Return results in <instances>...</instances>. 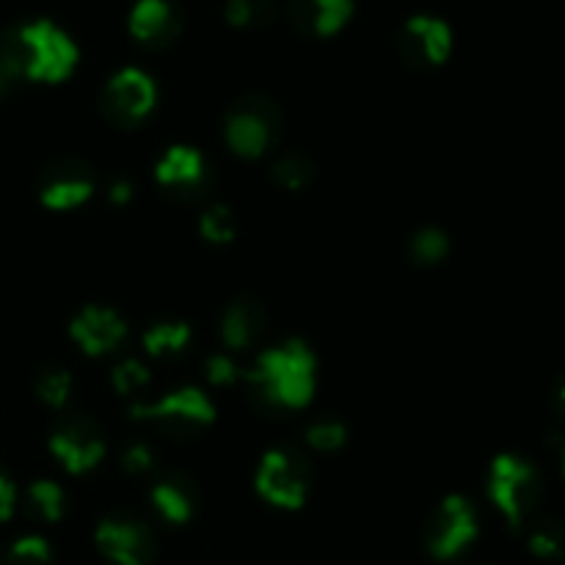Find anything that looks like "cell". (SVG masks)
I'll return each mask as SVG.
<instances>
[{
	"label": "cell",
	"mask_w": 565,
	"mask_h": 565,
	"mask_svg": "<svg viewBox=\"0 0 565 565\" xmlns=\"http://www.w3.org/2000/svg\"><path fill=\"white\" fill-rule=\"evenodd\" d=\"M149 373L141 362L136 359H127V362L116 364L114 367V386L119 395H138V392L147 390Z\"/></svg>",
	"instance_id": "obj_28"
},
{
	"label": "cell",
	"mask_w": 565,
	"mask_h": 565,
	"mask_svg": "<svg viewBox=\"0 0 565 565\" xmlns=\"http://www.w3.org/2000/svg\"><path fill=\"white\" fill-rule=\"evenodd\" d=\"M563 472H565V452H563Z\"/></svg>",
	"instance_id": "obj_36"
},
{
	"label": "cell",
	"mask_w": 565,
	"mask_h": 565,
	"mask_svg": "<svg viewBox=\"0 0 565 565\" xmlns=\"http://www.w3.org/2000/svg\"><path fill=\"white\" fill-rule=\"evenodd\" d=\"M246 384L259 406L274 408H301L307 406L315 392V356L303 342H287L263 353L246 373Z\"/></svg>",
	"instance_id": "obj_2"
},
{
	"label": "cell",
	"mask_w": 565,
	"mask_h": 565,
	"mask_svg": "<svg viewBox=\"0 0 565 565\" xmlns=\"http://www.w3.org/2000/svg\"><path fill=\"white\" fill-rule=\"evenodd\" d=\"M130 414L132 419H147L171 436H191L215 419L213 403L199 390H177L154 403H136Z\"/></svg>",
	"instance_id": "obj_4"
},
{
	"label": "cell",
	"mask_w": 565,
	"mask_h": 565,
	"mask_svg": "<svg viewBox=\"0 0 565 565\" xmlns=\"http://www.w3.org/2000/svg\"><path fill=\"white\" fill-rule=\"evenodd\" d=\"M345 439H348L345 425L337 423V419H318V423H312L307 428V445L312 447V450L334 452L345 445Z\"/></svg>",
	"instance_id": "obj_27"
},
{
	"label": "cell",
	"mask_w": 565,
	"mask_h": 565,
	"mask_svg": "<svg viewBox=\"0 0 565 565\" xmlns=\"http://www.w3.org/2000/svg\"><path fill=\"white\" fill-rule=\"evenodd\" d=\"M180 9L169 0H138L130 11V33L149 50H163L180 36Z\"/></svg>",
	"instance_id": "obj_13"
},
{
	"label": "cell",
	"mask_w": 565,
	"mask_h": 565,
	"mask_svg": "<svg viewBox=\"0 0 565 565\" xmlns=\"http://www.w3.org/2000/svg\"><path fill=\"white\" fill-rule=\"evenodd\" d=\"M199 230H202V235L207 237L210 243H230L235 241L237 235L235 215H232V210L226 207V204H213V207L204 210L202 218H199Z\"/></svg>",
	"instance_id": "obj_23"
},
{
	"label": "cell",
	"mask_w": 565,
	"mask_h": 565,
	"mask_svg": "<svg viewBox=\"0 0 565 565\" xmlns=\"http://www.w3.org/2000/svg\"><path fill=\"white\" fill-rule=\"evenodd\" d=\"M265 329V312L257 301H248V298H241V301L232 303L224 312V320H221V340H224L226 348H235V351H243V348L254 345L259 340Z\"/></svg>",
	"instance_id": "obj_18"
},
{
	"label": "cell",
	"mask_w": 565,
	"mask_h": 565,
	"mask_svg": "<svg viewBox=\"0 0 565 565\" xmlns=\"http://www.w3.org/2000/svg\"><path fill=\"white\" fill-rule=\"evenodd\" d=\"M353 0H290L287 17L301 33L331 36L348 22Z\"/></svg>",
	"instance_id": "obj_16"
},
{
	"label": "cell",
	"mask_w": 565,
	"mask_h": 565,
	"mask_svg": "<svg viewBox=\"0 0 565 565\" xmlns=\"http://www.w3.org/2000/svg\"><path fill=\"white\" fill-rule=\"evenodd\" d=\"M397 53L417 70L441 64L450 53V28L436 17H414L397 36Z\"/></svg>",
	"instance_id": "obj_12"
},
{
	"label": "cell",
	"mask_w": 565,
	"mask_h": 565,
	"mask_svg": "<svg viewBox=\"0 0 565 565\" xmlns=\"http://www.w3.org/2000/svg\"><path fill=\"white\" fill-rule=\"evenodd\" d=\"M9 565H50V546L36 535L20 539L11 546Z\"/></svg>",
	"instance_id": "obj_29"
},
{
	"label": "cell",
	"mask_w": 565,
	"mask_h": 565,
	"mask_svg": "<svg viewBox=\"0 0 565 565\" xmlns=\"http://www.w3.org/2000/svg\"><path fill=\"white\" fill-rule=\"evenodd\" d=\"M94 193V171L77 158H64L50 166L39 182V199L50 210H72Z\"/></svg>",
	"instance_id": "obj_11"
},
{
	"label": "cell",
	"mask_w": 565,
	"mask_h": 565,
	"mask_svg": "<svg viewBox=\"0 0 565 565\" xmlns=\"http://www.w3.org/2000/svg\"><path fill=\"white\" fill-rule=\"evenodd\" d=\"M154 511L171 524H185L196 511V489L185 475H169V478L154 480L149 491Z\"/></svg>",
	"instance_id": "obj_17"
},
{
	"label": "cell",
	"mask_w": 565,
	"mask_h": 565,
	"mask_svg": "<svg viewBox=\"0 0 565 565\" xmlns=\"http://www.w3.org/2000/svg\"><path fill=\"white\" fill-rule=\"evenodd\" d=\"M125 469L132 475V478H143V475H149L154 469V452L149 450V445H143V441H132L130 447L125 450Z\"/></svg>",
	"instance_id": "obj_30"
},
{
	"label": "cell",
	"mask_w": 565,
	"mask_h": 565,
	"mask_svg": "<svg viewBox=\"0 0 565 565\" xmlns=\"http://www.w3.org/2000/svg\"><path fill=\"white\" fill-rule=\"evenodd\" d=\"M188 340H191V329L185 323H158L143 334V348L149 356L169 359L182 353Z\"/></svg>",
	"instance_id": "obj_19"
},
{
	"label": "cell",
	"mask_w": 565,
	"mask_h": 565,
	"mask_svg": "<svg viewBox=\"0 0 565 565\" xmlns=\"http://www.w3.org/2000/svg\"><path fill=\"white\" fill-rule=\"evenodd\" d=\"M110 202L114 204H125V202H130V196H132V185L127 180H119V182H114V185H110Z\"/></svg>",
	"instance_id": "obj_33"
},
{
	"label": "cell",
	"mask_w": 565,
	"mask_h": 565,
	"mask_svg": "<svg viewBox=\"0 0 565 565\" xmlns=\"http://www.w3.org/2000/svg\"><path fill=\"white\" fill-rule=\"evenodd\" d=\"M309 480H312V472L301 456L290 450H270L259 463L257 489L270 505L296 511L307 500Z\"/></svg>",
	"instance_id": "obj_6"
},
{
	"label": "cell",
	"mask_w": 565,
	"mask_h": 565,
	"mask_svg": "<svg viewBox=\"0 0 565 565\" xmlns=\"http://www.w3.org/2000/svg\"><path fill=\"white\" fill-rule=\"evenodd\" d=\"M50 450L64 463L66 472L81 475L97 467L105 456V441L97 425L86 417L64 419L50 436Z\"/></svg>",
	"instance_id": "obj_10"
},
{
	"label": "cell",
	"mask_w": 565,
	"mask_h": 565,
	"mask_svg": "<svg viewBox=\"0 0 565 565\" xmlns=\"http://www.w3.org/2000/svg\"><path fill=\"white\" fill-rule=\"evenodd\" d=\"M489 494L497 502V508L505 513L508 522L519 527L530 516V511H533L541 497L539 472L527 461H522V458H497L489 475Z\"/></svg>",
	"instance_id": "obj_5"
},
{
	"label": "cell",
	"mask_w": 565,
	"mask_h": 565,
	"mask_svg": "<svg viewBox=\"0 0 565 565\" xmlns=\"http://www.w3.org/2000/svg\"><path fill=\"white\" fill-rule=\"evenodd\" d=\"M158 182L163 188H169L174 196L191 199L199 196L207 185V166H204V158L196 152V149L188 147H174L160 158L158 169Z\"/></svg>",
	"instance_id": "obj_15"
},
{
	"label": "cell",
	"mask_w": 565,
	"mask_h": 565,
	"mask_svg": "<svg viewBox=\"0 0 565 565\" xmlns=\"http://www.w3.org/2000/svg\"><path fill=\"white\" fill-rule=\"evenodd\" d=\"M447 235L439 230H423L412 237V246H408V254L417 265H436L447 257Z\"/></svg>",
	"instance_id": "obj_25"
},
{
	"label": "cell",
	"mask_w": 565,
	"mask_h": 565,
	"mask_svg": "<svg viewBox=\"0 0 565 565\" xmlns=\"http://www.w3.org/2000/svg\"><path fill=\"white\" fill-rule=\"evenodd\" d=\"M478 535V519L475 508L463 497H447L439 511L425 524V544L428 552L439 561H450Z\"/></svg>",
	"instance_id": "obj_7"
},
{
	"label": "cell",
	"mask_w": 565,
	"mask_h": 565,
	"mask_svg": "<svg viewBox=\"0 0 565 565\" xmlns=\"http://www.w3.org/2000/svg\"><path fill=\"white\" fill-rule=\"evenodd\" d=\"M14 81H17V77L11 75V72H9V66H6L3 61H0V97H3V94L9 92V88H11V83H14Z\"/></svg>",
	"instance_id": "obj_34"
},
{
	"label": "cell",
	"mask_w": 565,
	"mask_h": 565,
	"mask_svg": "<svg viewBox=\"0 0 565 565\" xmlns=\"http://www.w3.org/2000/svg\"><path fill=\"white\" fill-rule=\"evenodd\" d=\"M72 340L88 353L99 356L119 345L127 337V323L119 312L108 307H86L75 320H72Z\"/></svg>",
	"instance_id": "obj_14"
},
{
	"label": "cell",
	"mask_w": 565,
	"mask_h": 565,
	"mask_svg": "<svg viewBox=\"0 0 565 565\" xmlns=\"http://www.w3.org/2000/svg\"><path fill=\"white\" fill-rule=\"evenodd\" d=\"M557 408L565 414V381L561 386H557Z\"/></svg>",
	"instance_id": "obj_35"
},
{
	"label": "cell",
	"mask_w": 565,
	"mask_h": 565,
	"mask_svg": "<svg viewBox=\"0 0 565 565\" xmlns=\"http://www.w3.org/2000/svg\"><path fill=\"white\" fill-rule=\"evenodd\" d=\"M28 513L42 522H58L64 516V491L53 483V480H36L31 483L25 497Z\"/></svg>",
	"instance_id": "obj_20"
},
{
	"label": "cell",
	"mask_w": 565,
	"mask_h": 565,
	"mask_svg": "<svg viewBox=\"0 0 565 565\" xmlns=\"http://www.w3.org/2000/svg\"><path fill=\"white\" fill-rule=\"evenodd\" d=\"M14 502H17L14 486H11V480L0 472V522H6V519L11 516V511H14Z\"/></svg>",
	"instance_id": "obj_32"
},
{
	"label": "cell",
	"mask_w": 565,
	"mask_h": 565,
	"mask_svg": "<svg viewBox=\"0 0 565 565\" xmlns=\"http://www.w3.org/2000/svg\"><path fill=\"white\" fill-rule=\"evenodd\" d=\"M279 125V108L268 97L248 94V97L237 99L230 108V114H226L224 136L226 143L237 154H243V158H259V154H265L276 143Z\"/></svg>",
	"instance_id": "obj_3"
},
{
	"label": "cell",
	"mask_w": 565,
	"mask_h": 565,
	"mask_svg": "<svg viewBox=\"0 0 565 565\" xmlns=\"http://www.w3.org/2000/svg\"><path fill=\"white\" fill-rule=\"evenodd\" d=\"M274 180L290 191H301L315 180L312 160L303 152H287L274 163Z\"/></svg>",
	"instance_id": "obj_21"
},
{
	"label": "cell",
	"mask_w": 565,
	"mask_h": 565,
	"mask_svg": "<svg viewBox=\"0 0 565 565\" xmlns=\"http://www.w3.org/2000/svg\"><path fill=\"white\" fill-rule=\"evenodd\" d=\"M97 544L114 565H149L154 557L152 533L130 513H110L97 527Z\"/></svg>",
	"instance_id": "obj_9"
},
{
	"label": "cell",
	"mask_w": 565,
	"mask_h": 565,
	"mask_svg": "<svg viewBox=\"0 0 565 565\" xmlns=\"http://www.w3.org/2000/svg\"><path fill=\"white\" fill-rule=\"evenodd\" d=\"M237 375H241V370H237V364L232 362L230 356H224V353H221V356H213L207 362V379L213 381L215 386L235 384Z\"/></svg>",
	"instance_id": "obj_31"
},
{
	"label": "cell",
	"mask_w": 565,
	"mask_h": 565,
	"mask_svg": "<svg viewBox=\"0 0 565 565\" xmlns=\"http://www.w3.org/2000/svg\"><path fill=\"white\" fill-rule=\"evenodd\" d=\"M530 550L539 557L565 555V524L555 522V519L535 524V530L530 533Z\"/></svg>",
	"instance_id": "obj_26"
},
{
	"label": "cell",
	"mask_w": 565,
	"mask_h": 565,
	"mask_svg": "<svg viewBox=\"0 0 565 565\" xmlns=\"http://www.w3.org/2000/svg\"><path fill=\"white\" fill-rule=\"evenodd\" d=\"M36 392H39V397L47 403V406H53V408L66 406V403H70V397H72L70 370H64V367L44 370V373L39 375V381H36Z\"/></svg>",
	"instance_id": "obj_24"
},
{
	"label": "cell",
	"mask_w": 565,
	"mask_h": 565,
	"mask_svg": "<svg viewBox=\"0 0 565 565\" xmlns=\"http://www.w3.org/2000/svg\"><path fill=\"white\" fill-rule=\"evenodd\" d=\"M276 17V6L270 0H230L226 20L235 28H265Z\"/></svg>",
	"instance_id": "obj_22"
},
{
	"label": "cell",
	"mask_w": 565,
	"mask_h": 565,
	"mask_svg": "<svg viewBox=\"0 0 565 565\" xmlns=\"http://www.w3.org/2000/svg\"><path fill=\"white\" fill-rule=\"evenodd\" d=\"M154 83L141 70H121L105 86L99 108L116 127H132L152 110Z\"/></svg>",
	"instance_id": "obj_8"
},
{
	"label": "cell",
	"mask_w": 565,
	"mask_h": 565,
	"mask_svg": "<svg viewBox=\"0 0 565 565\" xmlns=\"http://www.w3.org/2000/svg\"><path fill=\"white\" fill-rule=\"evenodd\" d=\"M0 61L14 77L58 83L72 72L77 50L64 31L47 20L11 28L0 42Z\"/></svg>",
	"instance_id": "obj_1"
}]
</instances>
